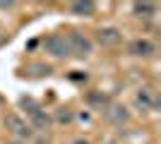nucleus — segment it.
Here are the masks:
<instances>
[{
    "instance_id": "nucleus-1",
    "label": "nucleus",
    "mask_w": 161,
    "mask_h": 144,
    "mask_svg": "<svg viewBox=\"0 0 161 144\" xmlns=\"http://www.w3.org/2000/svg\"><path fill=\"white\" fill-rule=\"evenodd\" d=\"M65 41H67V48H70V55L84 58V55L92 53V41H89L84 34H80V31H70V34H65Z\"/></svg>"
},
{
    "instance_id": "nucleus-2",
    "label": "nucleus",
    "mask_w": 161,
    "mask_h": 144,
    "mask_svg": "<svg viewBox=\"0 0 161 144\" xmlns=\"http://www.w3.org/2000/svg\"><path fill=\"white\" fill-rule=\"evenodd\" d=\"M43 46H46V51L51 55H55V58H65V55H70V48H67V41H65V36H63V34L46 36Z\"/></svg>"
},
{
    "instance_id": "nucleus-3",
    "label": "nucleus",
    "mask_w": 161,
    "mask_h": 144,
    "mask_svg": "<svg viewBox=\"0 0 161 144\" xmlns=\"http://www.w3.org/2000/svg\"><path fill=\"white\" fill-rule=\"evenodd\" d=\"M5 127L12 132L14 137H19V139L31 137V127H29V125L24 123V120H22L17 113H10V115H5Z\"/></svg>"
},
{
    "instance_id": "nucleus-4",
    "label": "nucleus",
    "mask_w": 161,
    "mask_h": 144,
    "mask_svg": "<svg viewBox=\"0 0 161 144\" xmlns=\"http://www.w3.org/2000/svg\"><path fill=\"white\" fill-rule=\"evenodd\" d=\"M103 115H106V120H111L113 125H123L130 120V113L125 106H120V103H108L106 108H103Z\"/></svg>"
},
{
    "instance_id": "nucleus-5",
    "label": "nucleus",
    "mask_w": 161,
    "mask_h": 144,
    "mask_svg": "<svg viewBox=\"0 0 161 144\" xmlns=\"http://www.w3.org/2000/svg\"><path fill=\"white\" fill-rule=\"evenodd\" d=\"M135 103L140 106V108H159V101H156V91H152L149 87L137 91L135 96Z\"/></svg>"
},
{
    "instance_id": "nucleus-6",
    "label": "nucleus",
    "mask_w": 161,
    "mask_h": 144,
    "mask_svg": "<svg viewBox=\"0 0 161 144\" xmlns=\"http://www.w3.org/2000/svg\"><path fill=\"white\" fill-rule=\"evenodd\" d=\"M96 39H99L101 46H115V43H120V31L113 27H106V29H99L96 31Z\"/></svg>"
},
{
    "instance_id": "nucleus-7",
    "label": "nucleus",
    "mask_w": 161,
    "mask_h": 144,
    "mask_svg": "<svg viewBox=\"0 0 161 144\" xmlns=\"http://www.w3.org/2000/svg\"><path fill=\"white\" fill-rule=\"evenodd\" d=\"M132 55H140V58H147V55H152L154 53V43L152 41H147V39H135L132 43H130V48H128Z\"/></svg>"
},
{
    "instance_id": "nucleus-8",
    "label": "nucleus",
    "mask_w": 161,
    "mask_h": 144,
    "mask_svg": "<svg viewBox=\"0 0 161 144\" xmlns=\"http://www.w3.org/2000/svg\"><path fill=\"white\" fill-rule=\"evenodd\" d=\"M29 118H31L34 127H39V130H48V125H51V118L46 115V110L41 108V106H36L34 110H29Z\"/></svg>"
},
{
    "instance_id": "nucleus-9",
    "label": "nucleus",
    "mask_w": 161,
    "mask_h": 144,
    "mask_svg": "<svg viewBox=\"0 0 161 144\" xmlns=\"http://www.w3.org/2000/svg\"><path fill=\"white\" fill-rule=\"evenodd\" d=\"M70 7H72V12L80 14V17H92L94 10H96V5L92 3V0H77V3H72Z\"/></svg>"
},
{
    "instance_id": "nucleus-10",
    "label": "nucleus",
    "mask_w": 161,
    "mask_h": 144,
    "mask_svg": "<svg viewBox=\"0 0 161 144\" xmlns=\"http://www.w3.org/2000/svg\"><path fill=\"white\" fill-rule=\"evenodd\" d=\"M135 12L140 14V17H152V14H156V5L154 3H137Z\"/></svg>"
},
{
    "instance_id": "nucleus-11",
    "label": "nucleus",
    "mask_w": 161,
    "mask_h": 144,
    "mask_svg": "<svg viewBox=\"0 0 161 144\" xmlns=\"http://www.w3.org/2000/svg\"><path fill=\"white\" fill-rule=\"evenodd\" d=\"M87 101L92 103V106H101V108H106V106H108V101H106V96H101V94H96V91H92V94L87 96Z\"/></svg>"
},
{
    "instance_id": "nucleus-12",
    "label": "nucleus",
    "mask_w": 161,
    "mask_h": 144,
    "mask_svg": "<svg viewBox=\"0 0 161 144\" xmlns=\"http://www.w3.org/2000/svg\"><path fill=\"white\" fill-rule=\"evenodd\" d=\"M58 120H60V123L72 120V110H70V108H60V110H58Z\"/></svg>"
},
{
    "instance_id": "nucleus-13",
    "label": "nucleus",
    "mask_w": 161,
    "mask_h": 144,
    "mask_svg": "<svg viewBox=\"0 0 161 144\" xmlns=\"http://www.w3.org/2000/svg\"><path fill=\"white\" fill-rule=\"evenodd\" d=\"M70 144H92V142H87V139H82V137H80V139H75V142H70Z\"/></svg>"
},
{
    "instance_id": "nucleus-14",
    "label": "nucleus",
    "mask_w": 161,
    "mask_h": 144,
    "mask_svg": "<svg viewBox=\"0 0 161 144\" xmlns=\"http://www.w3.org/2000/svg\"><path fill=\"white\" fill-rule=\"evenodd\" d=\"M12 144H19V142H12Z\"/></svg>"
}]
</instances>
